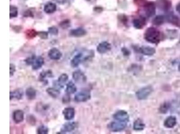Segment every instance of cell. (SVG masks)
I'll list each match as a JSON object with an SVG mask.
<instances>
[{"mask_svg":"<svg viewBox=\"0 0 180 134\" xmlns=\"http://www.w3.org/2000/svg\"><path fill=\"white\" fill-rule=\"evenodd\" d=\"M56 2L59 4H63L65 3L67 0H54Z\"/></svg>","mask_w":180,"mask_h":134,"instance_id":"obj_40","label":"cell"},{"mask_svg":"<svg viewBox=\"0 0 180 134\" xmlns=\"http://www.w3.org/2000/svg\"><path fill=\"white\" fill-rule=\"evenodd\" d=\"M77 90V88L75 84L72 81H69L66 84V88L65 89L66 93L69 95L75 93Z\"/></svg>","mask_w":180,"mask_h":134,"instance_id":"obj_22","label":"cell"},{"mask_svg":"<svg viewBox=\"0 0 180 134\" xmlns=\"http://www.w3.org/2000/svg\"><path fill=\"white\" fill-rule=\"evenodd\" d=\"M111 44L107 42H103L100 43L97 47V51L100 54H104L111 50Z\"/></svg>","mask_w":180,"mask_h":134,"instance_id":"obj_12","label":"cell"},{"mask_svg":"<svg viewBox=\"0 0 180 134\" xmlns=\"http://www.w3.org/2000/svg\"><path fill=\"white\" fill-rule=\"evenodd\" d=\"M165 18L162 15L156 16L153 21V24L156 26H160L163 24L164 22Z\"/></svg>","mask_w":180,"mask_h":134,"instance_id":"obj_29","label":"cell"},{"mask_svg":"<svg viewBox=\"0 0 180 134\" xmlns=\"http://www.w3.org/2000/svg\"><path fill=\"white\" fill-rule=\"evenodd\" d=\"M37 133L38 134H47L49 132V129L44 125H41L37 129Z\"/></svg>","mask_w":180,"mask_h":134,"instance_id":"obj_32","label":"cell"},{"mask_svg":"<svg viewBox=\"0 0 180 134\" xmlns=\"http://www.w3.org/2000/svg\"><path fill=\"white\" fill-rule=\"evenodd\" d=\"M153 89L151 86H147L142 88L136 92V96L140 100L146 99L151 94Z\"/></svg>","mask_w":180,"mask_h":134,"instance_id":"obj_2","label":"cell"},{"mask_svg":"<svg viewBox=\"0 0 180 134\" xmlns=\"http://www.w3.org/2000/svg\"><path fill=\"white\" fill-rule=\"evenodd\" d=\"M56 10V5L53 2H48L44 6V11L46 14H53Z\"/></svg>","mask_w":180,"mask_h":134,"instance_id":"obj_20","label":"cell"},{"mask_svg":"<svg viewBox=\"0 0 180 134\" xmlns=\"http://www.w3.org/2000/svg\"><path fill=\"white\" fill-rule=\"evenodd\" d=\"M168 21L172 24L180 28V19L178 16L173 14H170L167 16Z\"/></svg>","mask_w":180,"mask_h":134,"instance_id":"obj_21","label":"cell"},{"mask_svg":"<svg viewBox=\"0 0 180 134\" xmlns=\"http://www.w3.org/2000/svg\"><path fill=\"white\" fill-rule=\"evenodd\" d=\"M73 78L76 82L78 83H84L87 80V77L80 70L74 71L73 73Z\"/></svg>","mask_w":180,"mask_h":134,"instance_id":"obj_8","label":"cell"},{"mask_svg":"<svg viewBox=\"0 0 180 134\" xmlns=\"http://www.w3.org/2000/svg\"><path fill=\"white\" fill-rule=\"evenodd\" d=\"M26 121L30 125L34 126L37 123V119L33 115L29 114L26 117Z\"/></svg>","mask_w":180,"mask_h":134,"instance_id":"obj_28","label":"cell"},{"mask_svg":"<svg viewBox=\"0 0 180 134\" xmlns=\"http://www.w3.org/2000/svg\"><path fill=\"white\" fill-rule=\"evenodd\" d=\"M59 26L63 29H67V28H69L70 26V23L69 20H64V21L61 22L60 24H59Z\"/></svg>","mask_w":180,"mask_h":134,"instance_id":"obj_36","label":"cell"},{"mask_svg":"<svg viewBox=\"0 0 180 134\" xmlns=\"http://www.w3.org/2000/svg\"><path fill=\"white\" fill-rule=\"evenodd\" d=\"M170 107V105L168 103H164L159 108V110L162 113L165 114L167 112L169 108Z\"/></svg>","mask_w":180,"mask_h":134,"instance_id":"obj_33","label":"cell"},{"mask_svg":"<svg viewBox=\"0 0 180 134\" xmlns=\"http://www.w3.org/2000/svg\"><path fill=\"white\" fill-rule=\"evenodd\" d=\"M118 122H113L109 124V128L113 132H119L123 130L127 127L126 123L118 121Z\"/></svg>","mask_w":180,"mask_h":134,"instance_id":"obj_4","label":"cell"},{"mask_svg":"<svg viewBox=\"0 0 180 134\" xmlns=\"http://www.w3.org/2000/svg\"><path fill=\"white\" fill-rule=\"evenodd\" d=\"M144 10L147 17L153 16L156 13V6L155 4L153 2H149L144 5Z\"/></svg>","mask_w":180,"mask_h":134,"instance_id":"obj_7","label":"cell"},{"mask_svg":"<svg viewBox=\"0 0 180 134\" xmlns=\"http://www.w3.org/2000/svg\"><path fill=\"white\" fill-rule=\"evenodd\" d=\"M113 117L116 120L127 123L129 121V116L128 113L125 110H119L114 114Z\"/></svg>","mask_w":180,"mask_h":134,"instance_id":"obj_6","label":"cell"},{"mask_svg":"<svg viewBox=\"0 0 180 134\" xmlns=\"http://www.w3.org/2000/svg\"><path fill=\"white\" fill-rule=\"evenodd\" d=\"M139 51L140 53H142L143 55H148V56H151L154 55L155 53V49L153 47H140L139 48Z\"/></svg>","mask_w":180,"mask_h":134,"instance_id":"obj_16","label":"cell"},{"mask_svg":"<svg viewBox=\"0 0 180 134\" xmlns=\"http://www.w3.org/2000/svg\"><path fill=\"white\" fill-rule=\"evenodd\" d=\"M145 0H135V2L136 3L139 4V3H142L144 2Z\"/></svg>","mask_w":180,"mask_h":134,"instance_id":"obj_41","label":"cell"},{"mask_svg":"<svg viewBox=\"0 0 180 134\" xmlns=\"http://www.w3.org/2000/svg\"><path fill=\"white\" fill-rule=\"evenodd\" d=\"M70 102V95L66 93L62 98V102L63 103H68Z\"/></svg>","mask_w":180,"mask_h":134,"instance_id":"obj_39","label":"cell"},{"mask_svg":"<svg viewBox=\"0 0 180 134\" xmlns=\"http://www.w3.org/2000/svg\"><path fill=\"white\" fill-rule=\"evenodd\" d=\"M177 124V119L173 116H169L164 122V126L168 128H174Z\"/></svg>","mask_w":180,"mask_h":134,"instance_id":"obj_15","label":"cell"},{"mask_svg":"<svg viewBox=\"0 0 180 134\" xmlns=\"http://www.w3.org/2000/svg\"><path fill=\"white\" fill-rule=\"evenodd\" d=\"M146 20L144 17H140L133 20V24L134 27L137 29H141L145 25Z\"/></svg>","mask_w":180,"mask_h":134,"instance_id":"obj_18","label":"cell"},{"mask_svg":"<svg viewBox=\"0 0 180 134\" xmlns=\"http://www.w3.org/2000/svg\"><path fill=\"white\" fill-rule=\"evenodd\" d=\"M13 119L17 124L23 122L24 120V112L21 110H15L13 113Z\"/></svg>","mask_w":180,"mask_h":134,"instance_id":"obj_11","label":"cell"},{"mask_svg":"<svg viewBox=\"0 0 180 134\" xmlns=\"http://www.w3.org/2000/svg\"><path fill=\"white\" fill-rule=\"evenodd\" d=\"M10 17L11 19L16 18L18 15V9L14 6H10Z\"/></svg>","mask_w":180,"mask_h":134,"instance_id":"obj_31","label":"cell"},{"mask_svg":"<svg viewBox=\"0 0 180 134\" xmlns=\"http://www.w3.org/2000/svg\"><path fill=\"white\" fill-rule=\"evenodd\" d=\"M16 71V67L13 63H10V77L12 76Z\"/></svg>","mask_w":180,"mask_h":134,"instance_id":"obj_38","label":"cell"},{"mask_svg":"<svg viewBox=\"0 0 180 134\" xmlns=\"http://www.w3.org/2000/svg\"><path fill=\"white\" fill-rule=\"evenodd\" d=\"M176 9H177V11H178V12L180 14V3L178 4V6H177Z\"/></svg>","mask_w":180,"mask_h":134,"instance_id":"obj_42","label":"cell"},{"mask_svg":"<svg viewBox=\"0 0 180 134\" xmlns=\"http://www.w3.org/2000/svg\"><path fill=\"white\" fill-rule=\"evenodd\" d=\"M144 39L152 44H159L162 40L160 32L154 28H148L144 35Z\"/></svg>","mask_w":180,"mask_h":134,"instance_id":"obj_1","label":"cell"},{"mask_svg":"<svg viewBox=\"0 0 180 134\" xmlns=\"http://www.w3.org/2000/svg\"><path fill=\"white\" fill-rule=\"evenodd\" d=\"M178 70L180 71V63L178 66Z\"/></svg>","mask_w":180,"mask_h":134,"instance_id":"obj_43","label":"cell"},{"mask_svg":"<svg viewBox=\"0 0 180 134\" xmlns=\"http://www.w3.org/2000/svg\"><path fill=\"white\" fill-rule=\"evenodd\" d=\"M25 35L27 39H32L37 36V32L33 29H30L26 31Z\"/></svg>","mask_w":180,"mask_h":134,"instance_id":"obj_30","label":"cell"},{"mask_svg":"<svg viewBox=\"0 0 180 134\" xmlns=\"http://www.w3.org/2000/svg\"><path fill=\"white\" fill-rule=\"evenodd\" d=\"M144 128H145V124L140 119L136 120L133 123V129L135 131L143 130Z\"/></svg>","mask_w":180,"mask_h":134,"instance_id":"obj_27","label":"cell"},{"mask_svg":"<svg viewBox=\"0 0 180 134\" xmlns=\"http://www.w3.org/2000/svg\"><path fill=\"white\" fill-rule=\"evenodd\" d=\"M64 118L68 121L73 119L75 115V110L74 108L71 107L64 108L62 112Z\"/></svg>","mask_w":180,"mask_h":134,"instance_id":"obj_9","label":"cell"},{"mask_svg":"<svg viewBox=\"0 0 180 134\" xmlns=\"http://www.w3.org/2000/svg\"><path fill=\"white\" fill-rule=\"evenodd\" d=\"M91 98V93L89 90H84L78 92L74 96V100L77 102H84Z\"/></svg>","mask_w":180,"mask_h":134,"instance_id":"obj_3","label":"cell"},{"mask_svg":"<svg viewBox=\"0 0 180 134\" xmlns=\"http://www.w3.org/2000/svg\"><path fill=\"white\" fill-rule=\"evenodd\" d=\"M46 92L49 96L54 98H57L60 93L59 90L54 88H48L46 89Z\"/></svg>","mask_w":180,"mask_h":134,"instance_id":"obj_25","label":"cell"},{"mask_svg":"<svg viewBox=\"0 0 180 134\" xmlns=\"http://www.w3.org/2000/svg\"><path fill=\"white\" fill-rule=\"evenodd\" d=\"M78 123L76 122H69L63 125L60 129V134L71 132L74 130L78 127Z\"/></svg>","mask_w":180,"mask_h":134,"instance_id":"obj_5","label":"cell"},{"mask_svg":"<svg viewBox=\"0 0 180 134\" xmlns=\"http://www.w3.org/2000/svg\"><path fill=\"white\" fill-rule=\"evenodd\" d=\"M23 95L24 93L22 89H17L13 91L10 92V100H12L14 98L18 100H21L23 97Z\"/></svg>","mask_w":180,"mask_h":134,"instance_id":"obj_17","label":"cell"},{"mask_svg":"<svg viewBox=\"0 0 180 134\" xmlns=\"http://www.w3.org/2000/svg\"><path fill=\"white\" fill-rule=\"evenodd\" d=\"M48 55L50 59L52 60H58L61 59L62 54L58 48L54 47L48 51Z\"/></svg>","mask_w":180,"mask_h":134,"instance_id":"obj_10","label":"cell"},{"mask_svg":"<svg viewBox=\"0 0 180 134\" xmlns=\"http://www.w3.org/2000/svg\"><path fill=\"white\" fill-rule=\"evenodd\" d=\"M87 34L86 30L83 28H77L76 29L71 30L70 32V36L74 37H81L85 36Z\"/></svg>","mask_w":180,"mask_h":134,"instance_id":"obj_13","label":"cell"},{"mask_svg":"<svg viewBox=\"0 0 180 134\" xmlns=\"http://www.w3.org/2000/svg\"><path fill=\"white\" fill-rule=\"evenodd\" d=\"M157 4L159 7L164 11H168L171 7V3L169 0H159Z\"/></svg>","mask_w":180,"mask_h":134,"instance_id":"obj_19","label":"cell"},{"mask_svg":"<svg viewBox=\"0 0 180 134\" xmlns=\"http://www.w3.org/2000/svg\"><path fill=\"white\" fill-rule=\"evenodd\" d=\"M53 73L50 70H48L46 71H42L40 74L39 80L41 82H46V80H45V78L46 77H53Z\"/></svg>","mask_w":180,"mask_h":134,"instance_id":"obj_26","label":"cell"},{"mask_svg":"<svg viewBox=\"0 0 180 134\" xmlns=\"http://www.w3.org/2000/svg\"><path fill=\"white\" fill-rule=\"evenodd\" d=\"M44 63H45V61L43 57L41 56L36 57L33 65H32V69L34 70H37L40 69L44 65Z\"/></svg>","mask_w":180,"mask_h":134,"instance_id":"obj_14","label":"cell"},{"mask_svg":"<svg viewBox=\"0 0 180 134\" xmlns=\"http://www.w3.org/2000/svg\"><path fill=\"white\" fill-rule=\"evenodd\" d=\"M48 33L53 36H57L58 34V29L56 27H51L48 28Z\"/></svg>","mask_w":180,"mask_h":134,"instance_id":"obj_37","label":"cell"},{"mask_svg":"<svg viewBox=\"0 0 180 134\" xmlns=\"http://www.w3.org/2000/svg\"><path fill=\"white\" fill-rule=\"evenodd\" d=\"M69 79V76L66 73H63L59 77L57 80L58 84L61 88H63L64 84Z\"/></svg>","mask_w":180,"mask_h":134,"instance_id":"obj_24","label":"cell"},{"mask_svg":"<svg viewBox=\"0 0 180 134\" xmlns=\"http://www.w3.org/2000/svg\"><path fill=\"white\" fill-rule=\"evenodd\" d=\"M36 57H37L35 55H32L31 57H28V58H26L25 60V62L27 65H31L32 66L34 60L36 59Z\"/></svg>","mask_w":180,"mask_h":134,"instance_id":"obj_34","label":"cell"},{"mask_svg":"<svg viewBox=\"0 0 180 134\" xmlns=\"http://www.w3.org/2000/svg\"><path fill=\"white\" fill-rule=\"evenodd\" d=\"M25 94L29 100H33L36 97V91L33 88L30 87L26 89Z\"/></svg>","mask_w":180,"mask_h":134,"instance_id":"obj_23","label":"cell"},{"mask_svg":"<svg viewBox=\"0 0 180 134\" xmlns=\"http://www.w3.org/2000/svg\"><path fill=\"white\" fill-rule=\"evenodd\" d=\"M37 36H39L41 40H46L48 37V32L44 31L37 32Z\"/></svg>","mask_w":180,"mask_h":134,"instance_id":"obj_35","label":"cell"}]
</instances>
